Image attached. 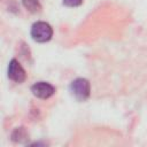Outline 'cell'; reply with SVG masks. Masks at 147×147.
<instances>
[{
	"mask_svg": "<svg viewBox=\"0 0 147 147\" xmlns=\"http://www.w3.org/2000/svg\"><path fill=\"white\" fill-rule=\"evenodd\" d=\"M70 93L77 101H86L91 94V85L90 82L85 78H76L71 82L69 86Z\"/></svg>",
	"mask_w": 147,
	"mask_h": 147,
	"instance_id": "cell-1",
	"label": "cell"
},
{
	"mask_svg": "<svg viewBox=\"0 0 147 147\" xmlns=\"http://www.w3.org/2000/svg\"><path fill=\"white\" fill-rule=\"evenodd\" d=\"M31 37L37 42H47L53 37V29L48 23L38 21L31 26Z\"/></svg>",
	"mask_w": 147,
	"mask_h": 147,
	"instance_id": "cell-2",
	"label": "cell"
},
{
	"mask_svg": "<svg viewBox=\"0 0 147 147\" xmlns=\"http://www.w3.org/2000/svg\"><path fill=\"white\" fill-rule=\"evenodd\" d=\"M31 92L39 99H48L55 93V87L47 82H37L31 86Z\"/></svg>",
	"mask_w": 147,
	"mask_h": 147,
	"instance_id": "cell-3",
	"label": "cell"
},
{
	"mask_svg": "<svg viewBox=\"0 0 147 147\" xmlns=\"http://www.w3.org/2000/svg\"><path fill=\"white\" fill-rule=\"evenodd\" d=\"M8 77H9V79H11L13 82L18 83V84L23 83L26 78L25 70L23 69V67L16 59L10 60V62L8 64Z\"/></svg>",
	"mask_w": 147,
	"mask_h": 147,
	"instance_id": "cell-4",
	"label": "cell"
},
{
	"mask_svg": "<svg viewBox=\"0 0 147 147\" xmlns=\"http://www.w3.org/2000/svg\"><path fill=\"white\" fill-rule=\"evenodd\" d=\"M28 139H29V133L24 127H16L11 133V140L14 142L22 144V142H25Z\"/></svg>",
	"mask_w": 147,
	"mask_h": 147,
	"instance_id": "cell-5",
	"label": "cell"
},
{
	"mask_svg": "<svg viewBox=\"0 0 147 147\" xmlns=\"http://www.w3.org/2000/svg\"><path fill=\"white\" fill-rule=\"evenodd\" d=\"M23 6L31 13H39L41 10V5L38 0H22Z\"/></svg>",
	"mask_w": 147,
	"mask_h": 147,
	"instance_id": "cell-6",
	"label": "cell"
},
{
	"mask_svg": "<svg viewBox=\"0 0 147 147\" xmlns=\"http://www.w3.org/2000/svg\"><path fill=\"white\" fill-rule=\"evenodd\" d=\"M83 3V0H63V5L67 7H78Z\"/></svg>",
	"mask_w": 147,
	"mask_h": 147,
	"instance_id": "cell-7",
	"label": "cell"
}]
</instances>
